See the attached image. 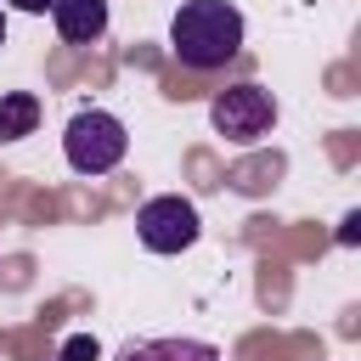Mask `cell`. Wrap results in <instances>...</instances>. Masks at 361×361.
I'll use <instances>...</instances> for the list:
<instances>
[{"label": "cell", "mask_w": 361, "mask_h": 361, "mask_svg": "<svg viewBox=\"0 0 361 361\" xmlns=\"http://www.w3.org/2000/svg\"><path fill=\"white\" fill-rule=\"evenodd\" d=\"M243 51V11L231 0H186L169 23V56L192 73H214Z\"/></svg>", "instance_id": "cell-1"}, {"label": "cell", "mask_w": 361, "mask_h": 361, "mask_svg": "<svg viewBox=\"0 0 361 361\" xmlns=\"http://www.w3.org/2000/svg\"><path fill=\"white\" fill-rule=\"evenodd\" d=\"M62 152H68V164H73L79 175H107V169L124 164V152H130V130H124L107 107H85V113L68 118V130H62Z\"/></svg>", "instance_id": "cell-2"}, {"label": "cell", "mask_w": 361, "mask_h": 361, "mask_svg": "<svg viewBox=\"0 0 361 361\" xmlns=\"http://www.w3.org/2000/svg\"><path fill=\"white\" fill-rule=\"evenodd\" d=\"M209 124L226 135V141H259L271 124H276V96L259 90V85H226L214 102H209Z\"/></svg>", "instance_id": "cell-3"}, {"label": "cell", "mask_w": 361, "mask_h": 361, "mask_svg": "<svg viewBox=\"0 0 361 361\" xmlns=\"http://www.w3.org/2000/svg\"><path fill=\"white\" fill-rule=\"evenodd\" d=\"M197 231H203L197 209H192L186 197H175V192L147 197V203L135 209V237H141V248H152V254H180V248L197 243Z\"/></svg>", "instance_id": "cell-4"}, {"label": "cell", "mask_w": 361, "mask_h": 361, "mask_svg": "<svg viewBox=\"0 0 361 361\" xmlns=\"http://www.w3.org/2000/svg\"><path fill=\"white\" fill-rule=\"evenodd\" d=\"M51 17H56V34L68 45H90L107 34V0H56Z\"/></svg>", "instance_id": "cell-5"}, {"label": "cell", "mask_w": 361, "mask_h": 361, "mask_svg": "<svg viewBox=\"0 0 361 361\" xmlns=\"http://www.w3.org/2000/svg\"><path fill=\"white\" fill-rule=\"evenodd\" d=\"M118 361H220V355L203 338H130Z\"/></svg>", "instance_id": "cell-6"}, {"label": "cell", "mask_w": 361, "mask_h": 361, "mask_svg": "<svg viewBox=\"0 0 361 361\" xmlns=\"http://www.w3.org/2000/svg\"><path fill=\"white\" fill-rule=\"evenodd\" d=\"M34 124H39V96L6 90L0 96V141H23V135H34Z\"/></svg>", "instance_id": "cell-7"}, {"label": "cell", "mask_w": 361, "mask_h": 361, "mask_svg": "<svg viewBox=\"0 0 361 361\" xmlns=\"http://www.w3.org/2000/svg\"><path fill=\"white\" fill-rule=\"evenodd\" d=\"M96 355H102V350H96V338H90V333H73V338L56 350V361H96Z\"/></svg>", "instance_id": "cell-8"}, {"label": "cell", "mask_w": 361, "mask_h": 361, "mask_svg": "<svg viewBox=\"0 0 361 361\" xmlns=\"http://www.w3.org/2000/svg\"><path fill=\"white\" fill-rule=\"evenodd\" d=\"M11 6H17V11H34V17H39V11H51L56 0H11Z\"/></svg>", "instance_id": "cell-9"}, {"label": "cell", "mask_w": 361, "mask_h": 361, "mask_svg": "<svg viewBox=\"0 0 361 361\" xmlns=\"http://www.w3.org/2000/svg\"><path fill=\"white\" fill-rule=\"evenodd\" d=\"M0 39H6V17H0Z\"/></svg>", "instance_id": "cell-10"}]
</instances>
